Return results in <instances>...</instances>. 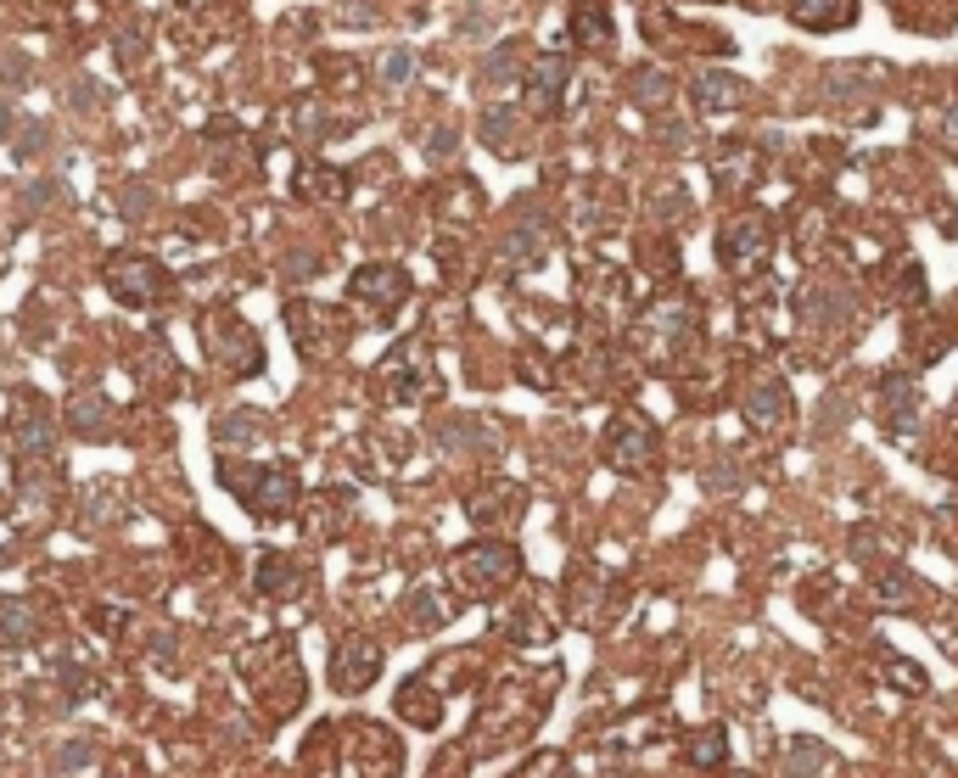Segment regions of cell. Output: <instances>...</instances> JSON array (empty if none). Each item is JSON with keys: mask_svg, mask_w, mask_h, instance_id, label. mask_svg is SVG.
<instances>
[{"mask_svg": "<svg viewBox=\"0 0 958 778\" xmlns=\"http://www.w3.org/2000/svg\"><path fill=\"white\" fill-rule=\"evenodd\" d=\"M242 677H247V689L258 695V706H264L269 717H292V711L303 706V666H298L292 639L247 645V650H242Z\"/></svg>", "mask_w": 958, "mask_h": 778, "instance_id": "1", "label": "cell"}, {"mask_svg": "<svg viewBox=\"0 0 958 778\" xmlns=\"http://www.w3.org/2000/svg\"><path fill=\"white\" fill-rule=\"evenodd\" d=\"M219 481L242 499L253 515L264 521H280V515H292L298 510V476L286 471V465H242V460H219Z\"/></svg>", "mask_w": 958, "mask_h": 778, "instance_id": "2", "label": "cell"}, {"mask_svg": "<svg viewBox=\"0 0 958 778\" xmlns=\"http://www.w3.org/2000/svg\"><path fill=\"white\" fill-rule=\"evenodd\" d=\"M208 353L219 359V370L230 381H247V375L264 370V336L235 309H213L208 314Z\"/></svg>", "mask_w": 958, "mask_h": 778, "instance_id": "3", "label": "cell"}, {"mask_svg": "<svg viewBox=\"0 0 958 778\" xmlns=\"http://www.w3.org/2000/svg\"><path fill=\"white\" fill-rule=\"evenodd\" d=\"M381 393H388L393 404H426L443 393V381L432 370V353H426L420 342H399L388 359H381Z\"/></svg>", "mask_w": 958, "mask_h": 778, "instance_id": "4", "label": "cell"}, {"mask_svg": "<svg viewBox=\"0 0 958 778\" xmlns=\"http://www.w3.org/2000/svg\"><path fill=\"white\" fill-rule=\"evenodd\" d=\"M107 291H113L118 303H129V309H158L169 291H174V280L147 253H113L107 258Z\"/></svg>", "mask_w": 958, "mask_h": 778, "instance_id": "5", "label": "cell"}, {"mask_svg": "<svg viewBox=\"0 0 958 778\" xmlns=\"http://www.w3.org/2000/svg\"><path fill=\"white\" fill-rule=\"evenodd\" d=\"M449 571H454V582L465 594L483 600V594H499L505 582L521 577V555H516V544H471L449 560Z\"/></svg>", "mask_w": 958, "mask_h": 778, "instance_id": "6", "label": "cell"}, {"mask_svg": "<svg viewBox=\"0 0 958 778\" xmlns=\"http://www.w3.org/2000/svg\"><path fill=\"white\" fill-rule=\"evenodd\" d=\"M286 330H292V342L309 364H325L348 348V320L320 303H286Z\"/></svg>", "mask_w": 958, "mask_h": 778, "instance_id": "7", "label": "cell"}, {"mask_svg": "<svg viewBox=\"0 0 958 778\" xmlns=\"http://www.w3.org/2000/svg\"><path fill=\"white\" fill-rule=\"evenodd\" d=\"M769 253H774V219L757 213V208L735 213L724 224V235H717V258H724V269H735V275L762 269V264H769Z\"/></svg>", "mask_w": 958, "mask_h": 778, "instance_id": "8", "label": "cell"}, {"mask_svg": "<svg viewBox=\"0 0 958 778\" xmlns=\"http://www.w3.org/2000/svg\"><path fill=\"white\" fill-rule=\"evenodd\" d=\"M409 291L415 286H409V275L399 264H365L348 280V303L365 309V314H376V320H388V314H399L409 303Z\"/></svg>", "mask_w": 958, "mask_h": 778, "instance_id": "9", "label": "cell"}, {"mask_svg": "<svg viewBox=\"0 0 958 778\" xmlns=\"http://www.w3.org/2000/svg\"><path fill=\"white\" fill-rule=\"evenodd\" d=\"M656 426H645V420H634V415H616L611 420V431H605V460L616 465V471H628V476H639V471H650L656 465Z\"/></svg>", "mask_w": 958, "mask_h": 778, "instance_id": "10", "label": "cell"}, {"mask_svg": "<svg viewBox=\"0 0 958 778\" xmlns=\"http://www.w3.org/2000/svg\"><path fill=\"white\" fill-rule=\"evenodd\" d=\"M381 677V645L365 639V634H348L337 650H331V684H337L343 695H359L370 689Z\"/></svg>", "mask_w": 958, "mask_h": 778, "instance_id": "11", "label": "cell"}, {"mask_svg": "<svg viewBox=\"0 0 958 778\" xmlns=\"http://www.w3.org/2000/svg\"><path fill=\"white\" fill-rule=\"evenodd\" d=\"M12 449H18V465H34V460H51L57 454V426L45 415V404L23 398L18 415H12Z\"/></svg>", "mask_w": 958, "mask_h": 778, "instance_id": "12", "label": "cell"}, {"mask_svg": "<svg viewBox=\"0 0 958 778\" xmlns=\"http://www.w3.org/2000/svg\"><path fill=\"white\" fill-rule=\"evenodd\" d=\"M544 247H550V224H544V213H539L533 202H521V208H516V224H510V235L499 241L505 264L527 269V264H539V258H544Z\"/></svg>", "mask_w": 958, "mask_h": 778, "instance_id": "13", "label": "cell"}, {"mask_svg": "<svg viewBox=\"0 0 958 778\" xmlns=\"http://www.w3.org/2000/svg\"><path fill=\"white\" fill-rule=\"evenodd\" d=\"M566 79H572L566 51H544V57L527 62V102H533V113H555V107H561Z\"/></svg>", "mask_w": 958, "mask_h": 778, "instance_id": "14", "label": "cell"}, {"mask_svg": "<svg viewBox=\"0 0 958 778\" xmlns=\"http://www.w3.org/2000/svg\"><path fill=\"white\" fill-rule=\"evenodd\" d=\"M880 404H886V426H891L897 437H908V431L920 426V386H914V375L891 370V375L880 381Z\"/></svg>", "mask_w": 958, "mask_h": 778, "instance_id": "15", "label": "cell"}, {"mask_svg": "<svg viewBox=\"0 0 958 778\" xmlns=\"http://www.w3.org/2000/svg\"><path fill=\"white\" fill-rule=\"evenodd\" d=\"M780 767H785V778H830L835 773V751L819 745V740H785Z\"/></svg>", "mask_w": 958, "mask_h": 778, "instance_id": "16", "label": "cell"}, {"mask_svg": "<svg viewBox=\"0 0 958 778\" xmlns=\"http://www.w3.org/2000/svg\"><path fill=\"white\" fill-rule=\"evenodd\" d=\"M690 95H695V107L701 113H735L740 102H746V84L735 79V73H695V84H690Z\"/></svg>", "mask_w": 958, "mask_h": 778, "instance_id": "17", "label": "cell"}, {"mask_svg": "<svg viewBox=\"0 0 958 778\" xmlns=\"http://www.w3.org/2000/svg\"><path fill=\"white\" fill-rule=\"evenodd\" d=\"M45 627V611L34 605V600H23V594H7L0 600V645H28L34 634Z\"/></svg>", "mask_w": 958, "mask_h": 778, "instance_id": "18", "label": "cell"}, {"mask_svg": "<svg viewBox=\"0 0 958 778\" xmlns=\"http://www.w3.org/2000/svg\"><path fill=\"white\" fill-rule=\"evenodd\" d=\"M399 717L415 722V728H443V695L426 684V677H409L399 689Z\"/></svg>", "mask_w": 958, "mask_h": 778, "instance_id": "19", "label": "cell"}, {"mask_svg": "<svg viewBox=\"0 0 958 778\" xmlns=\"http://www.w3.org/2000/svg\"><path fill=\"white\" fill-rule=\"evenodd\" d=\"M746 420L757 431H780L790 420V386L785 381H762L757 393H751V404H746Z\"/></svg>", "mask_w": 958, "mask_h": 778, "instance_id": "20", "label": "cell"}, {"mask_svg": "<svg viewBox=\"0 0 958 778\" xmlns=\"http://www.w3.org/2000/svg\"><path fill=\"white\" fill-rule=\"evenodd\" d=\"M785 12L801 28H846L857 18V0H785Z\"/></svg>", "mask_w": 958, "mask_h": 778, "instance_id": "21", "label": "cell"}, {"mask_svg": "<svg viewBox=\"0 0 958 778\" xmlns=\"http://www.w3.org/2000/svg\"><path fill=\"white\" fill-rule=\"evenodd\" d=\"M258 589H264L269 600H292V594L303 589V566H298L292 555H264V560H258Z\"/></svg>", "mask_w": 958, "mask_h": 778, "instance_id": "22", "label": "cell"}, {"mask_svg": "<svg viewBox=\"0 0 958 778\" xmlns=\"http://www.w3.org/2000/svg\"><path fill=\"white\" fill-rule=\"evenodd\" d=\"M712 174H717V185L724 190H746L751 179H757V152L740 140V146H724V152L712 158Z\"/></svg>", "mask_w": 958, "mask_h": 778, "instance_id": "23", "label": "cell"}, {"mask_svg": "<svg viewBox=\"0 0 958 778\" xmlns=\"http://www.w3.org/2000/svg\"><path fill=\"white\" fill-rule=\"evenodd\" d=\"M465 515L476 521V526H494V521H516L521 515V488H483L471 504H465Z\"/></svg>", "mask_w": 958, "mask_h": 778, "instance_id": "24", "label": "cell"}, {"mask_svg": "<svg viewBox=\"0 0 958 778\" xmlns=\"http://www.w3.org/2000/svg\"><path fill=\"white\" fill-rule=\"evenodd\" d=\"M869 84H875V68H864V62H835V68L824 73V95H830V102L869 95Z\"/></svg>", "mask_w": 958, "mask_h": 778, "instance_id": "25", "label": "cell"}, {"mask_svg": "<svg viewBox=\"0 0 958 778\" xmlns=\"http://www.w3.org/2000/svg\"><path fill=\"white\" fill-rule=\"evenodd\" d=\"M650 330L684 348L690 336H695V309L690 303H661V309H650Z\"/></svg>", "mask_w": 958, "mask_h": 778, "instance_id": "26", "label": "cell"}, {"mask_svg": "<svg viewBox=\"0 0 958 778\" xmlns=\"http://www.w3.org/2000/svg\"><path fill=\"white\" fill-rule=\"evenodd\" d=\"M684 756H690V767H724V762H729V734H724L717 722H706L701 734H690Z\"/></svg>", "mask_w": 958, "mask_h": 778, "instance_id": "27", "label": "cell"}, {"mask_svg": "<svg viewBox=\"0 0 958 778\" xmlns=\"http://www.w3.org/2000/svg\"><path fill=\"white\" fill-rule=\"evenodd\" d=\"M264 431H269V420H264L258 409H230V415L213 426L219 443H264Z\"/></svg>", "mask_w": 958, "mask_h": 778, "instance_id": "28", "label": "cell"}, {"mask_svg": "<svg viewBox=\"0 0 958 778\" xmlns=\"http://www.w3.org/2000/svg\"><path fill=\"white\" fill-rule=\"evenodd\" d=\"M303 197H314V202H343V197H348V174H343V169H325V163H309V169H303Z\"/></svg>", "mask_w": 958, "mask_h": 778, "instance_id": "29", "label": "cell"}, {"mask_svg": "<svg viewBox=\"0 0 958 778\" xmlns=\"http://www.w3.org/2000/svg\"><path fill=\"white\" fill-rule=\"evenodd\" d=\"M521 68H527V45H499V51L483 62V90H499V84H510Z\"/></svg>", "mask_w": 958, "mask_h": 778, "instance_id": "30", "label": "cell"}, {"mask_svg": "<svg viewBox=\"0 0 958 778\" xmlns=\"http://www.w3.org/2000/svg\"><path fill=\"white\" fill-rule=\"evenodd\" d=\"M68 420H73V431H84V437H107L113 431V415H107V398H73V409H68Z\"/></svg>", "mask_w": 958, "mask_h": 778, "instance_id": "31", "label": "cell"}, {"mask_svg": "<svg viewBox=\"0 0 958 778\" xmlns=\"http://www.w3.org/2000/svg\"><path fill=\"white\" fill-rule=\"evenodd\" d=\"M483 140L494 146V152H516V118H510V107H488V118H483Z\"/></svg>", "mask_w": 958, "mask_h": 778, "instance_id": "32", "label": "cell"}, {"mask_svg": "<svg viewBox=\"0 0 958 778\" xmlns=\"http://www.w3.org/2000/svg\"><path fill=\"white\" fill-rule=\"evenodd\" d=\"M914 589H920V582L908 577V571H886V577H880V605H886V611L914 605Z\"/></svg>", "mask_w": 958, "mask_h": 778, "instance_id": "33", "label": "cell"}, {"mask_svg": "<svg viewBox=\"0 0 958 778\" xmlns=\"http://www.w3.org/2000/svg\"><path fill=\"white\" fill-rule=\"evenodd\" d=\"M376 73H381V84H388V90H404L415 79V51H388Z\"/></svg>", "mask_w": 958, "mask_h": 778, "instance_id": "34", "label": "cell"}, {"mask_svg": "<svg viewBox=\"0 0 958 778\" xmlns=\"http://www.w3.org/2000/svg\"><path fill=\"white\" fill-rule=\"evenodd\" d=\"M505 634H510V639H521V645H539V639H544V616L521 605L516 616H505Z\"/></svg>", "mask_w": 958, "mask_h": 778, "instance_id": "35", "label": "cell"}, {"mask_svg": "<svg viewBox=\"0 0 958 778\" xmlns=\"http://www.w3.org/2000/svg\"><path fill=\"white\" fill-rule=\"evenodd\" d=\"M667 90H673V84H667V73H656V68L634 79V95H639L645 107H661V102H667Z\"/></svg>", "mask_w": 958, "mask_h": 778, "instance_id": "36", "label": "cell"}, {"mask_svg": "<svg viewBox=\"0 0 958 778\" xmlns=\"http://www.w3.org/2000/svg\"><path fill=\"white\" fill-rule=\"evenodd\" d=\"M314 504H320V521H314V532H331V526H337V521L348 515V493H320Z\"/></svg>", "mask_w": 958, "mask_h": 778, "instance_id": "37", "label": "cell"}, {"mask_svg": "<svg viewBox=\"0 0 958 778\" xmlns=\"http://www.w3.org/2000/svg\"><path fill=\"white\" fill-rule=\"evenodd\" d=\"M409 616H415V622H426V627H438V622L449 616V605H438L432 594H415V600H409Z\"/></svg>", "mask_w": 958, "mask_h": 778, "instance_id": "38", "label": "cell"}, {"mask_svg": "<svg viewBox=\"0 0 958 778\" xmlns=\"http://www.w3.org/2000/svg\"><path fill=\"white\" fill-rule=\"evenodd\" d=\"M578 34H584V39H595V45H605V39H611V23H605V12L595 18V7H584V12H578Z\"/></svg>", "mask_w": 958, "mask_h": 778, "instance_id": "39", "label": "cell"}, {"mask_svg": "<svg viewBox=\"0 0 958 778\" xmlns=\"http://www.w3.org/2000/svg\"><path fill=\"white\" fill-rule=\"evenodd\" d=\"M886 666H891V677L902 689H925V672L920 666H908V661H897V655H886Z\"/></svg>", "mask_w": 958, "mask_h": 778, "instance_id": "40", "label": "cell"}, {"mask_svg": "<svg viewBox=\"0 0 958 778\" xmlns=\"http://www.w3.org/2000/svg\"><path fill=\"white\" fill-rule=\"evenodd\" d=\"M936 129H942V140H947V146H958V95L942 107V124H936Z\"/></svg>", "mask_w": 958, "mask_h": 778, "instance_id": "41", "label": "cell"}, {"mask_svg": "<svg viewBox=\"0 0 958 778\" xmlns=\"http://www.w3.org/2000/svg\"><path fill=\"white\" fill-rule=\"evenodd\" d=\"M449 152H454V135L438 129V135H432V158H449Z\"/></svg>", "mask_w": 958, "mask_h": 778, "instance_id": "42", "label": "cell"}]
</instances>
